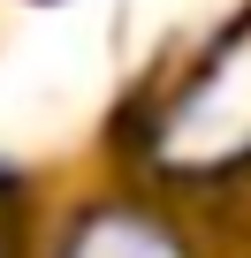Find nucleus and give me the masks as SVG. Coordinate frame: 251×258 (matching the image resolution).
I'll return each instance as SVG.
<instances>
[{"instance_id":"1","label":"nucleus","mask_w":251,"mask_h":258,"mask_svg":"<svg viewBox=\"0 0 251 258\" xmlns=\"http://www.w3.org/2000/svg\"><path fill=\"white\" fill-rule=\"evenodd\" d=\"M114 145L145 190L168 198H221L251 182V0L130 106Z\"/></svg>"},{"instance_id":"3","label":"nucleus","mask_w":251,"mask_h":258,"mask_svg":"<svg viewBox=\"0 0 251 258\" xmlns=\"http://www.w3.org/2000/svg\"><path fill=\"white\" fill-rule=\"evenodd\" d=\"M0 258H8V220H0Z\"/></svg>"},{"instance_id":"2","label":"nucleus","mask_w":251,"mask_h":258,"mask_svg":"<svg viewBox=\"0 0 251 258\" xmlns=\"http://www.w3.org/2000/svg\"><path fill=\"white\" fill-rule=\"evenodd\" d=\"M46 258H198V235H190V220L175 213L168 190L114 182V190L76 198L54 220Z\"/></svg>"}]
</instances>
